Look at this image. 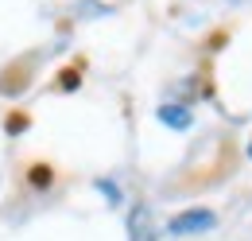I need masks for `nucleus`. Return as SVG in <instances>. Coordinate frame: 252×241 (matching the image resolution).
Returning <instances> with one entry per match:
<instances>
[{
	"label": "nucleus",
	"mask_w": 252,
	"mask_h": 241,
	"mask_svg": "<svg viewBox=\"0 0 252 241\" xmlns=\"http://www.w3.org/2000/svg\"><path fill=\"white\" fill-rule=\"evenodd\" d=\"M218 226V214L206 210V206H194V210H183L167 222V234L183 238V234H202V230H214Z\"/></svg>",
	"instance_id": "f257e3e1"
},
{
	"label": "nucleus",
	"mask_w": 252,
	"mask_h": 241,
	"mask_svg": "<svg viewBox=\"0 0 252 241\" xmlns=\"http://www.w3.org/2000/svg\"><path fill=\"white\" fill-rule=\"evenodd\" d=\"M128 241H156V226H152L148 206H136L128 214Z\"/></svg>",
	"instance_id": "f03ea898"
},
{
	"label": "nucleus",
	"mask_w": 252,
	"mask_h": 241,
	"mask_svg": "<svg viewBox=\"0 0 252 241\" xmlns=\"http://www.w3.org/2000/svg\"><path fill=\"white\" fill-rule=\"evenodd\" d=\"M159 120L171 124V128H187L190 124V109H183V105H159Z\"/></svg>",
	"instance_id": "7ed1b4c3"
},
{
	"label": "nucleus",
	"mask_w": 252,
	"mask_h": 241,
	"mask_svg": "<svg viewBox=\"0 0 252 241\" xmlns=\"http://www.w3.org/2000/svg\"><path fill=\"white\" fill-rule=\"evenodd\" d=\"M249 160H252V144H249Z\"/></svg>",
	"instance_id": "20e7f679"
}]
</instances>
